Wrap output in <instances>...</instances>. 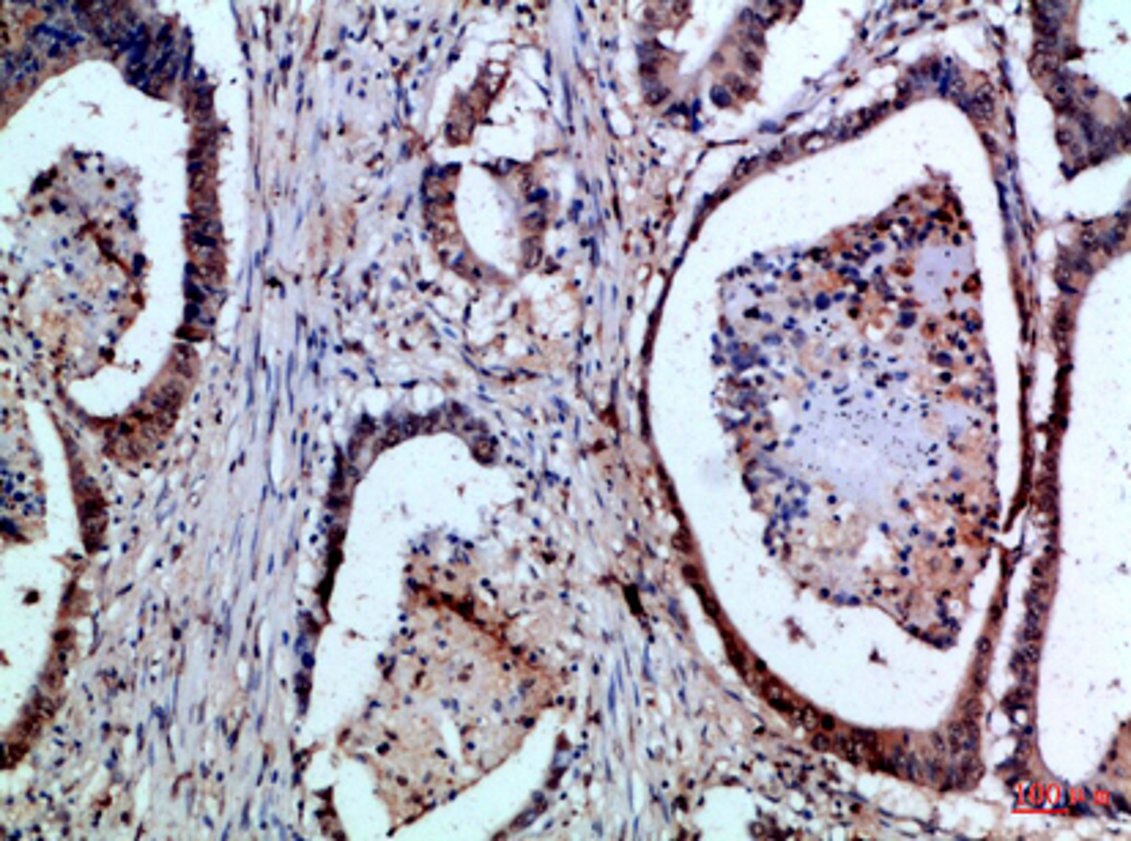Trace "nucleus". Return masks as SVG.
I'll use <instances>...</instances> for the list:
<instances>
[{"label": "nucleus", "mask_w": 1131, "mask_h": 841, "mask_svg": "<svg viewBox=\"0 0 1131 841\" xmlns=\"http://www.w3.org/2000/svg\"><path fill=\"white\" fill-rule=\"evenodd\" d=\"M33 50L50 55V58H61L63 53L74 50L77 44L83 42V33L77 31L69 22H44L36 25L31 31Z\"/></svg>", "instance_id": "nucleus-1"}, {"label": "nucleus", "mask_w": 1131, "mask_h": 841, "mask_svg": "<svg viewBox=\"0 0 1131 841\" xmlns=\"http://www.w3.org/2000/svg\"><path fill=\"white\" fill-rule=\"evenodd\" d=\"M39 72H42V61H39V55H36L33 47H22L17 53L6 50V55H3V85H6V88H9L14 80H17V83H22V80H33Z\"/></svg>", "instance_id": "nucleus-2"}]
</instances>
